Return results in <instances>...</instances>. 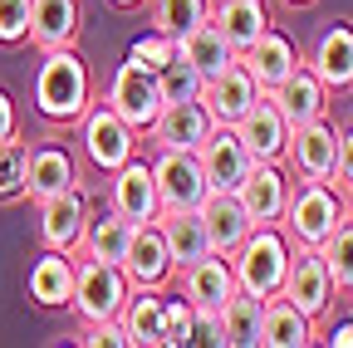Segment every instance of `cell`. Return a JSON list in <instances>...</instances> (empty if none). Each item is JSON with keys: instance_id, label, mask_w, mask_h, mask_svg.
I'll list each match as a JSON object with an SVG mask.
<instances>
[{"instance_id": "8d00e7d4", "label": "cell", "mask_w": 353, "mask_h": 348, "mask_svg": "<svg viewBox=\"0 0 353 348\" xmlns=\"http://www.w3.org/2000/svg\"><path fill=\"white\" fill-rule=\"evenodd\" d=\"M192 304L187 299H162V348H187L192 343Z\"/></svg>"}, {"instance_id": "f35d334b", "label": "cell", "mask_w": 353, "mask_h": 348, "mask_svg": "<svg viewBox=\"0 0 353 348\" xmlns=\"http://www.w3.org/2000/svg\"><path fill=\"white\" fill-rule=\"evenodd\" d=\"M30 39V0H0V45L15 50Z\"/></svg>"}, {"instance_id": "b9f144b4", "label": "cell", "mask_w": 353, "mask_h": 348, "mask_svg": "<svg viewBox=\"0 0 353 348\" xmlns=\"http://www.w3.org/2000/svg\"><path fill=\"white\" fill-rule=\"evenodd\" d=\"M329 187H339V192L353 187V127H348V133H339V152H334V177H329Z\"/></svg>"}, {"instance_id": "5b68a950", "label": "cell", "mask_w": 353, "mask_h": 348, "mask_svg": "<svg viewBox=\"0 0 353 348\" xmlns=\"http://www.w3.org/2000/svg\"><path fill=\"white\" fill-rule=\"evenodd\" d=\"M79 143H83L88 167H99L103 177L118 172L128 157H138V133H132L108 103H88V113L79 118Z\"/></svg>"}, {"instance_id": "f1b7e54d", "label": "cell", "mask_w": 353, "mask_h": 348, "mask_svg": "<svg viewBox=\"0 0 353 348\" xmlns=\"http://www.w3.org/2000/svg\"><path fill=\"white\" fill-rule=\"evenodd\" d=\"M128 236H132V221H123L118 211H88L83 236H79V255L83 260H108V265H123Z\"/></svg>"}, {"instance_id": "ab89813d", "label": "cell", "mask_w": 353, "mask_h": 348, "mask_svg": "<svg viewBox=\"0 0 353 348\" xmlns=\"http://www.w3.org/2000/svg\"><path fill=\"white\" fill-rule=\"evenodd\" d=\"M74 343H83V348H132V334L123 329V319H103V324H83L74 334Z\"/></svg>"}, {"instance_id": "60d3db41", "label": "cell", "mask_w": 353, "mask_h": 348, "mask_svg": "<svg viewBox=\"0 0 353 348\" xmlns=\"http://www.w3.org/2000/svg\"><path fill=\"white\" fill-rule=\"evenodd\" d=\"M192 343L226 348V329H221V309H196L192 314Z\"/></svg>"}, {"instance_id": "5bb4252c", "label": "cell", "mask_w": 353, "mask_h": 348, "mask_svg": "<svg viewBox=\"0 0 353 348\" xmlns=\"http://www.w3.org/2000/svg\"><path fill=\"white\" fill-rule=\"evenodd\" d=\"M236 138L245 143L250 162H285V143H290V123L280 118V108L270 103V94H260L236 123Z\"/></svg>"}, {"instance_id": "ffe728a7", "label": "cell", "mask_w": 353, "mask_h": 348, "mask_svg": "<svg viewBox=\"0 0 353 348\" xmlns=\"http://www.w3.org/2000/svg\"><path fill=\"white\" fill-rule=\"evenodd\" d=\"M309 74H314L329 94L348 89L353 83V25L348 20H334L319 39H314V50H309Z\"/></svg>"}, {"instance_id": "52a82bcc", "label": "cell", "mask_w": 353, "mask_h": 348, "mask_svg": "<svg viewBox=\"0 0 353 348\" xmlns=\"http://www.w3.org/2000/svg\"><path fill=\"white\" fill-rule=\"evenodd\" d=\"M280 294L294 304L299 314H309V319H324L329 309H334V280H329V270H324V255L314 250V245H294L290 250V270H285V285H280Z\"/></svg>"}, {"instance_id": "7c38bea8", "label": "cell", "mask_w": 353, "mask_h": 348, "mask_svg": "<svg viewBox=\"0 0 353 348\" xmlns=\"http://www.w3.org/2000/svg\"><path fill=\"white\" fill-rule=\"evenodd\" d=\"M290 187L294 182H290L285 162H250V172H245V182L236 187V196L250 211L255 226H280L285 201H290Z\"/></svg>"}, {"instance_id": "7402d4cb", "label": "cell", "mask_w": 353, "mask_h": 348, "mask_svg": "<svg viewBox=\"0 0 353 348\" xmlns=\"http://www.w3.org/2000/svg\"><path fill=\"white\" fill-rule=\"evenodd\" d=\"M270 94V103L280 108V118L290 123V127H299V123H314V118H329V89L309 74L304 64L294 69V74H285L275 89H265Z\"/></svg>"}, {"instance_id": "f546056e", "label": "cell", "mask_w": 353, "mask_h": 348, "mask_svg": "<svg viewBox=\"0 0 353 348\" xmlns=\"http://www.w3.org/2000/svg\"><path fill=\"white\" fill-rule=\"evenodd\" d=\"M176 50H182V54L196 64V74H201V79H216L226 64H236V50L226 45V34L216 30V20H211V15H206L201 25H192L182 39H176Z\"/></svg>"}, {"instance_id": "74e56055", "label": "cell", "mask_w": 353, "mask_h": 348, "mask_svg": "<svg viewBox=\"0 0 353 348\" xmlns=\"http://www.w3.org/2000/svg\"><path fill=\"white\" fill-rule=\"evenodd\" d=\"M172 50H176V39H172V34H162V30H148V34H138V39L128 45V59L157 74V69L172 59Z\"/></svg>"}, {"instance_id": "3957f363", "label": "cell", "mask_w": 353, "mask_h": 348, "mask_svg": "<svg viewBox=\"0 0 353 348\" xmlns=\"http://www.w3.org/2000/svg\"><path fill=\"white\" fill-rule=\"evenodd\" d=\"M343 221V196L339 187L329 182H299L290 187V201H285V216H280V231L290 245H324V236Z\"/></svg>"}, {"instance_id": "e575fe53", "label": "cell", "mask_w": 353, "mask_h": 348, "mask_svg": "<svg viewBox=\"0 0 353 348\" xmlns=\"http://www.w3.org/2000/svg\"><path fill=\"white\" fill-rule=\"evenodd\" d=\"M319 255H324V270H329L334 289L343 294V289L353 285V221H339V226L324 236Z\"/></svg>"}, {"instance_id": "bcb514c9", "label": "cell", "mask_w": 353, "mask_h": 348, "mask_svg": "<svg viewBox=\"0 0 353 348\" xmlns=\"http://www.w3.org/2000/svg\"><path fill=\"white\" fill-rule=\"evenodd\" d=\"M339 196H343V221H353V187H348V192H339Z\"/></svg>"}, {"instance_id": "8fae6325", "label": "cell", "mask_w": 353, "mask_h": 348, "mask_svg": "<svg viewBox=\"0 0 353 348\" xmlns=\"http://www.w3.org/2000/svg\"><path fill=\"white\" fill-rule=\"evenodd\" d=\"M152 182H157V201H162V211H192V206H201V196L211 192L206 177H201L196 152H167V147H157Z\"/></svg>"}, {"instance_id": "cb8c5ba5", "label": "cell", "mask_w": 353, "mask_h": 348, "mask_svg": "<svg viewBox=\"0 0 353 348\" xmlns=\"http://www.w3.org/2000/svg\"><path fill=\"white\" fill-rule=\"evenodd\" d=\"M241 64L250 69V79L260 83V94H265V89H275L285 74H294L304 59H299V50H294V39H290V34H280V30L270 25V30H265L255 45L241 54Z\"/></svg>"}, {"instance_id": "ac0fdd59", "label": "cell", "mask_w": 353, "mask_h": 348, "mask_svg": "<svg viewBox=\"0 0 353 348\" xmlns=\"http://www.w3.org/2000/svg\"><path fill=\"white\" fill-rule=\"evenodd\" d=\"M74 182H79V162L59 138L30 143V162H25V196L30 201H44V196L74 187Z\"/></svg>"}, {"instance_id": "484cf974", "label": "cell", "mask_w": 353, "mask_h": 348, "mask_svg": "<svg viewBox=\"0 0 353 348\" xmlns=\"http://www.w3.org/2000/svg\"><path fill=\"white\" fill-rule=\"evenodd\" d=\"M157 231L172 250V265L176 270H187L196 265L201 255H211V240H206V221H201V211H157Z\"/></svg>"}, {"instance_id": "603a6c76", "label": "cell", "mask_w": 353, "mask_h": 348, "mask_svg": "<svg viewBox=\"0 0 353 348\" xmlns=\"http://www.w3.org/2000/svg\"><path fill=\"white\" fill-rule=\"evenodd\" d=\"M196 211H201V221H206V240H211L216 255H231V250L245 240V231L255 226L236 192H206Z\"/></svg>"}, {"instance_id": "ee69618b", "label": "cell", "mask_w": 353, "mask_h": 348, "mask_svg": "<svg viewBox=\"0 0 353 348\" xmlns=\"http://www.w3.org/2000/svg\"><path fill=\"white\" fill-rule=\"evenodd\" d=\"M324 343H329V348H353V319H343V324H334V329L324 334Z\"/></svg>"}, {"instance_id": "83f0119b", "label": "cell", "mask_w": 353, "mask_h": 348, "mask_svg": "<svg viewBox=\"0 0 353 348\" xmlns=\"http://www.w3.org/2000/svg\"><path fill=\"white\" fill-rule=\"evenodd\" d=\"M314 343V319L299 314L285 294H270L260 309V348H304Z\"/></svg>"}, {"instance_id": "d6986e66", "label": "cell", "mask_w": 353, "mask_h": 348, "mask_svg": "<svg viewBox=\"0 0 353 348\" xmlns=\"http://www.w3.org/2000/svg\"><path fill=\"white\" fill-rule=\"evenodd\" d=\"M211 127L216 123L206 118L201 99H192V103H162V113L148 127V138H152V147H167V152H196Z\"/></svg>"}, {"instance_id": "4316f807", "label": "cell", "mask_w": 353, "mask_h": 348, "mask_svg": "<svg viewBox=\"0 0 353 348\" xmlns=\"http://www.w3.org/2000/svg\"><path fill=\"white\" fill-rule=\"evenodd\" d=\"M74 265L79 260L69 250H44L34 265H30V299L39 304V309H64L69 294H74Z\"/></svg>"}, {"instance_id": "d6a6232c", "label": "cell", "mask_w": 353, "mask_h": 348, "mask_svg": "<svg viewBox=\"0 0 353 348\" xmlns=\"http://www.w3.org/2000/svg\"><path fill=\"white\" fill-rule=\"evenodd\" d=\"M157 89H162V103H192V99H201L206 79L196 74V64L182 50H172V59L157 69Z\"/></svg>"}, {"instance_id": "8992f818", "label": "cell", "mask_w": 353, "mask_h": 348, "mask_svg": "<svg viewBox=\"0 0 353 348\" xmlns=\"http://www.w3.org/2000/svg\"><path fill=\"white\" fill-rule=\"evenodd\" d=\"M132 133H148L152 127V118L162 113V89H157V74L152 69H143V64H132V59H123L118 69H113V79H108V99H103Z\"/></svg>"}, {"instance_id": "7bdbcfd3", "label": "cell", "mask_w": 353, "mask_h": 348, "mask_svg": "<svg viewBox=\"0 0 353 348\" xmlns=\"http://www.w3.org/2000/svg\"><path fill=\"white\" fill-rule=\"evenodd\" d=\"M10 138H20V108H15V99L0 89V143H10Z\"/></svg>"}, {"instance_id": "4dcf8cb0", "label": "cell", "mask_w": 353, "mask_h": 348, "mask_svg": "<svg viewBox=\"0 0 353 348\" xmlns=\"http://www.w3.org/2000/svg\"><path fill=\"white\" fill-rule=\"evenodd\" d=\"M118 319L132 334V348H162V289H132Z\"/></svg>"}, {"instance_id": "7a4b0ae2", "label": "cell", "mask_w": 353, "mask_h": 348, "mask_svg": "<svg viewBox=\"0 0 353 348\" xmlns=\"http://www.w3.org/2000/svg\"><path fill=\"white\" fill-rule=\"evenodd\" d=\"M290 240L280 226H250L245 240L231 250V270H236V285L260 294V299H270L280 294L285 285V270H290Z\"/></svg>"}, {"instance_id": "d590c367", "label": "cell", "mask_w": 353, "mask_h": 348, "mask_svg": "<svg viewBox=\"0 0 353 348\" xmlns=\"http://www.w3.org/2000/svg\"><path fill=\"white\" fill-rule=\"evenodd\" d=\"M25 162H30V143L20 138L0 143V206L25 201Z\"/></svg>"}, {"instance_id": "44dd1931", "label": "cell", "mask_w": 353, "mask_h": 348, "mask_svg": "<svg viewBox=\"0 0 353 348\" xmlns=\"http://www.w3.org/2000/svg\"><path fill=\"white\" fill-rule=\"evenodd\" d=\"M182 275V299L192 304V309H221L241 285H236V270H231V255H201L196 265L176 270Z\"/></svg>"}, {"instance_id": "e0dca14e", "label": "cell", "mask_w": 353, "mask_h": 348, "mask_svg": "<svg viewBox=\"0 0 353 348\" xmlns=\"http://www.w3.org/2000/svg\"><path fill=\"white\" fill-rule=\"evenodd\" d=\"M255 99H260V83L250 79V69H245L241 59L226 64L216 79H206V89H201V108H206V118H211L216 127H231Z\"/></svg>"}, {"instance_id": "277c9868", "label": "cell", "mask_w": 353, "mask_h": 348, "mask_svg": "<svg viewBox=\"0 0 353 348\" xmlns=\"http://www.w3.org/2000/svg\"><path fill=\"white\" fill-rule=\"evenodd\" d=\"M132 285L123 275V265H108V260H79L74 265V294H69V309L79 324H103L118 319L123 304H128Z\"/></svg>"}, {"instance_id": "4fadbf2b", "label": "cell", "mask_w": 353, "mask_h": 348, "mask_svg": "<svg viewBox=\"0 0 353 348\" xmlns=\"http://www.w3.org/2000/svg\"><path fill=\"white\" fill-rule=\"evenodd\" d=\"M83 221H88V196L83 187H64L54 196L39 201V245L44 250H79V236H83Z\"/></svg>"}, {"instance_id": "1f68e13d", "label": "cell", "mask_w": 353, "mask_h": 348, "mask_svg": "<svg viewBox=\"0 0 353 348\" xmlns=\"http://www.w3.org/2000/svg\"><path fill=\"white\" fill-rule=\"evenodd\" d=\"M260 309L265 299L250 289H236L221 304V329H226V348H260Z\"/></svg>"}, {"instance_id": "d4e9b609", "label": "cell", "mask_w": 353, "mask_h": 348, "mask_svg": "<svg viewBox=\"0 0 353 348\" xmlns=\"http://www.w3.org/2000/svg\"><path fill=\"white\" fill-rule=\"evenodd\" d=\"M211 20H216L221 34H226V45L236 50V59L255 45L265 30H270V10H265V0H211Z\"/></svg>"}, {"instance_id": "2e32d148", "label": "cell", "mask_w": 353, "mask_h": 348, "mask_svg": "<svg viewBox=\"0 0 353 348\" xmlns=\"http://www.w3.org/2000/svg\"><path fill=\"white\" fill-rule=\"evenodd\" d=\"M83 34V6L79 0H30V39L39 54L44 50H74Z\"/></svg>"}, {"instance_id": "7dc6e473", "label": "cell", "mask_w": 353, "mask_h": 348, "mask_svg": "<svg viewBox=\"0 0 353 348\" xmlns=\"http://www.w3.org/2000/svg\"><path fill=\"white\" fill-rule=\"evenodd\" d=\"M290 10H309V6H319V0H285Z\"/></svg>"}, {"instance_id": "ba28073f", "label": "cell", "mask_w": 353, "mask_h": 348, "mask_svg": "<svg viewBox=\"0 0 353 348\" xmlns=\"http://www.w3.org/2000/svg\"><path fill=\"white\" fill-rule=\"evenodd\" d=\"M334 152H339V133L329 127V118L299 123V127H290V143H285V172L299 182H329Z\"/></svg>"}, {"instance_id": "f6af8a7d", "label": "cell", "mask_w": 353, "mask_h": 348, "mask_svg": "<svg viewBox=\"0 0 353 348\" xmlns=\"http://www.w3.org/2000/svg\"><path fill=\"white\" fill-rule=\"evenodd\" d=\"M108 6H113V10H143L148 0H108Z\"/></svg>"}, {"instance_id": "30bf717a", "label": "cell", "mask_w": 353, "mask_h": 348, "mask_svg": "<svg viewBox=\"0 0 353 348\" xmlns=\"http://www.w3.org/2000/svg\"><path fill=\"white\" fill-rule=\"evenodd\" d=\"M108 211H118L132 226L157 221L162 201H157V182H152V162L128 157L118 172H108Z\"/></svg>"}, {"instance_id": "9a60e30c", "label": "cell", "mask_w": 353, "mask_h": 348, "mask_svg": "<svg viewBox=\"0 0 353 348\" xmlns=\"http://www.w3.org/2000/svg\"><path fill=\"white\" fill-rule=\"evenodd\" d=\"M196 162H201V177L211 192H236L250 172V152L236 138V127H211L206 143L196 147Z\"/></svg>"}, {"instance_id": "836d02e7", "label": "cell", "mask_w": 353, "mask_h": 348, "mask_svg": "<svg viewBox=\"0 0 353 348\" xmlns=\"http://www.w3.org/2000/svg\"><path fill=\"white\" fill-rule=\"evenodd\" d=\"M148 15H152V30L182 39L192 25L211 15V0H148Z\"/></svg>"}, {"instance_id": "681fc988", "label": "cell", "mask_w": 353, "mask_h": 348, "mask_svg": "<svg viewBox=\"0 0 353 348\" xmlns=\"http://www.w3.org/2000/svg\"><path fill=\"white\" fill-rule=\"evenodd\" d=\"M348 89H353V83H348Z\"/></svg>"}, {"instance_id": "c3c4849f", "label": "cell", "mask_w": 353, "mask_h": 348, "mask_svg": "<svg viewBox=\"0 0 353 348\" xmlns=\"http://www.w3.org/2000/svg\"><path fill=\"white\" fill-rule=\"evenodd\" d=\"M343 294H348V309H353V285H348V289H343Z\"/></svg>"}, {"instance_id": "9c48e42d", "label": "cell", "mask_w": 353, "mask_h": 348, "mask_svg": "<svg viewBox=\"0 0 353 348\" xmlns=\"http://www.w3.org/2000/svg\"><path fill=\"white\" fill-rule=\"evenodd\" d=\"M123 275L132 289H167L176 280V265H172V250L157 231V221H143L132 226L128 236V250H123Z\"/></svg>"}, {"instance_id": "6da1fadb", "label": "cell", "mask_w": 353, "mask_h": 348, "mask_svg": "<svg viewBox=\"0 0 353 348\" xmlns=\"http://www.w3.org/2000/svg\"><path fill=\"white\" fill-rule=\"evenodd\" d=\"M94 103V79L79 50H44L34 69V108L50 123H79Z\"/></svg>"}]
</instances>
